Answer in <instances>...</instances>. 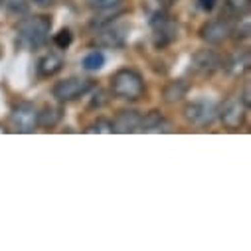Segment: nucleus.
<instances>
[{"label": "nucleus", "instance_id": "nucleus-1", "mask_svg": "<svg viewBox=\"0 0 251 251\" xmlns=\"http://www.w3.org/2000/svg\"><path fill=\"white\" fill-rule=\"evenodd\" d=\"M51 18L46 14H34V16H24L18 22L16 28V44L24 50H38L42 48L51 34Z\"/></svg>", "mask_w": 251, "mask_h": 251}, {"label": "nucleus", "instance_id": "nucleus-2", "mask_svg": "<svg viewBox=\"0 0 251 251\" xmlns=\"http://www.w3.org/2000/svg\"><path fill=\"white\" fill-rule=\"evenodd\" d=\"M111 93L123 101H139L147 93V85L137 70L123 68L111 75Z\"/></svg>", "mask_w": 251, "mask_h": 251}, {"label": "nucleus", "instance_id": "nucleus-3", "mask_svg": "<svg viewBox=\"0 0 251 251\" xmlns=\"http://www.w3.org/2000/svg\"><path fill=\"white\" fill-rule=\"evenodd\" d=\"M93 87H95V81L89 77H66L51 87V95L59 103H70L87 95Z\"/></svg>", "mask_w": 251, "mask_h": 251}, {"label": "nucleus", "instance_id": "nucleus-4", "mask_svg": "<svg viewBox=\"0 0 251 251\" xmlns=\"http://www.w3.org/2000/svg\"><path fill=\"white\" fill-rule=\"evenodd\" d=\"M151 28H152V44L156 50H164L166 46L174 44L178 38V24L166 10H160L152 16Z\"/></svg>", "mask_w": 251, "mask_h": 251}, {"label": "nucleus", "instance_id": "nucleus-5", "mask_svg": "<svg viewBox=\"0 0 251 251\" xmlns=\"http://www.w3.org/2000/svg\"><path fill=\"white\" fill-rule=\"evenodd\" d=\"M182 115L186 123L194 125V127H210V125L218 119V103L210 99H196L186 103L182 109Z\"/></svg>", "mask_w": 251, "mask_h": 251}, {"label": "nucleus", "instance_id": "nucleus-6", "mask_svg": "<svg viewBox=\"0 0 251 251\" xmlns=\"http://www.w3.org/2000/svg\"><path fill=\"white\" fill-rule=\"evenodd\" d=\"M127 36H129V26L127 24H119V22H109L97 28L91 44L97 48H109V50H117L127 44Z\"/></svg>", "mask_w": 251, "mask_h": 251}, {"label": "nucleus", "instance_id": "nucleus-7", "mask_svg": "<svg viewBox=\"0 0 251 251\" xmlns=\"http://www.w3.org/2000/svg\"><path fill=\"white\" fill-rule=\"evenodd\" d=\"M231 30H233V18H229L227 14H220L218 18H212L208 20L202 28H200V40L210 44V46H220L224 44L229 36H231Z\"/></svg>", "mask_w": 251, "mask_h": 251}, {"label": "nucleus", "instance_id": "nucleus-8", "mask_svg": "<svg viewBox=\"0 0 251 251\" xmlns=\"http://www.w3.org/2000/svg\"><path fill=\"white\" fill-rule=\"evenodd\" d=\"M249 105L243 101L241 95H233L229 99H226V103L222 107H218V117L222 119V123L227 129H239L245 123Z\"/></svg>", "mask_w": 251, "mask_h": 251}, {"label": "nucleus", "instance_id": "nucleus-9", "mask_svg": "<svg viewBox=\"0 0 251 251\" xmlns=\"http://www.w3.org/2000/svg\"><path fill=\"white\" fill-rule=\"evenodd\" d=\"M10 123L18 133H34L38 127V107L30 101H22L14 105L10 113Z\"/></svg>", "mask_w": 251, "mask_h": 251}, {"label": "nucleus", "instance_id": "nucleus-10", "mask_svg": "<svg viewBox=\"0 0 251 251\" xmlns=\"http://www.w3.org/2000/svg\"><path fill=\"white\" fill-rule=\"evenodd\" d=\"M125 4H127V0H89V8L99 14V18L95 16V20L91 22V26L99 28L113 22L125 12Z\"/></svg>", "mask_w": 251, "mask_h": 251}, {"label": "nucleus", "instance_id": "nucleus-11", "mask_svg": "<svg viewBox=\"0 0 251 251\" xmlns=\"http://www.w3.org/2000/svg\"><path fill=\"white\" fill-rule=\"evenodd\" d=\"M192 70L200 75H214L218 70H222V55L214 50H208V48H202L198 51H194L192 55Z\"/></svg>", "mask_w": 251, "mask_h": 251}, {"label": "nucleus", "instance_id": "nucleus-12", "mask_svg": "<svg viewBox=\"0 0 251 251\" xmlns=\"http://www.w3.org/2000/svg\"><path fill=\"white\" fill-rule=\"evenodd\" d=\"M143 113L137 109H123L117 113L113 125V133H135L139 131V125H141Z\"/></svg>", "mask_w": 251, "mask_h": 251}, {"label": "nucleus", "instance_id": "nucleus-13", "mask_svg": "<svg viewBox=\"0 0 251 251\" xmlns=\"http://www.w3.org/2000/svg\"><path fill=\"white\" fill-rule=\"evenodd\" d=\"M222 68L229 74V75H235V77H239V75H243L247 70H249V51L247 50H237V51H233L224 64H222Z\"/></svg>", "mask_w": 251, "mask_h": 251}, {"label": "nucleus", "instance_id": "nucleus-14", "mask_svg": "<svg viewBox=\"0 0 251 251\" xmlns=\"http://www.w3.org/2000/svg\"><path fill=\"white\" fill-rule=\"evenodd\" d=\"M61 68H64V59H61L57 53H46L44 57H40L36 72H38V77L50 79V77L57 75L61 72Z\"/></svg>", "mask_w": 251, "mask_h": 251}, {"label": "nucleus", "instance_id": "nucleus-15", "mask_svg": "<svg viewBox=\"0 0 251 251\" xmlns=\"http://www.w3.org/2000/svg\"><path fill=\"white\" fill-rule=\"evenodd\" d=\"M188 91H190V83L184 81V79H174V81H168L164 85L162 99H164V103L174 105V103L184 101V97L188 95Z\"/></svg>", "mask_w": 251, "mask_h": 251}, {"label": "nucleus", "instance_id": "nucleus-16", "mask_svg": "<svg viewBox=\"0 0 251 251\" xmlns=\"http://www.w3.org/2000/svg\"><path fill=\"white\" fill-rule=\"evenodd\" d=\"M64 113L55 105H44L42 111H38V127L42 129H53L55 125L61 121Z\"/></svg>", "mask_w": 251, "mask_h": 251}, {"label": "nucleus", "instance_id": "nucleus-17", "mask_svg": "<svg viewBox=\"0 0 251 251\" xmlns=\"http://www.w3.org/2000/svg\"><path fill=\"white\" fill-rule=\"evenodd\" d=\"M164 125H168L166 121H164V117H162V113L160 111H149V113H143V119H141V125H139V131H147V133H151V131H162L160 127H164Z\"/></svg>", "mask_w": 251, "mask_h": 251}, {"label": "nucleus", "instance_id": "nucleus-18", "mask_svg": "<svg viewBox=\"0 0 251 251\" xmlns=\"http://www.w3.org/2000/svg\"><path fill=\"white\" fill-rule=\"evenodd\" d=\"M249 6H251V0H226L224 14H227L233 20H237V18L249 14Z\"/></svg>", "mask_w": 251, "mask_h": 251}, {"label": "nucleus", "instance_id": "nucleus-19", "mask_svg": "<svg viewBox=\"0 0 251 251\" xmlns=\"http://www.w3.org/2000/svg\"><path fill=\"white\" fill-rule=\"evenodd\" d=\"M4 6L10 18H24L30 12L28 0H4Z\"/></svg>", "mask_w": 251, "mask_h": 251}, {"label": "nucleus", "instance_id": "nucleus-20", "mask_svg": "<svg viewBox=\"0 0 251 251\" xmlns=\"http://www.w3.org/2000/svg\"><path fill=\"white\" fill-rule=\"evenodd\" d=\"M81 66H83L85 72H99V70L105 66V55L95 50V51H91V53H87V55L83 57Z\"/></svg>", "mask_w": 251, "mask_h": 251}, {"label": "nucleus", "instance_id": "nucleus-21", "mask_svg": "<svg viewBox=\"0 0 251 251\" xmlns=\"http://www.w3.org/2000/svg\"><path fill=\"white\" fill-rule=\"evenodd\" d=\"M231 36L235 40H247L249 38V16H241V18H237V22H233Z\"/></svg>", "mask_w": 251, "mask_h": 251}, {"label": "nucleus", "instance_id": "nucleus-22", "mask_svg": "<svg viewBox=\"0 0 251 251\" xmlns=\"http://www.w3.org/2000/svg\"><path fill=\"white\" fill-rule=\"evenodd\" d=\"M74 42V34L70 28H61L57 34H53V44L59 48V50H68Z\"/></svg>", "mask_w": 251, "mask_h": 251}, {"label": "nucleus", "instance_id": "nucleus-23", "mask_svg": "<svg viewBox=\"0 0 251 251\" xmlns=\"http://www.w3.org/2000/svg\"><path fill=\"white\" fill-rule=\"evenodd\" d=\"M87 133H113V125L107 119H99L87 129Z\"/></svg>", "mask_w": 251, "mask_h": 251}, {"label": "nucleus", "instance_id": "nucleus-24", "mask_svg": "<svg viewBox=\"0 0 251 251\" xmlns=\"http://www.w3.org/2000/svg\"><path fill=\"white\" fill-rule=\"evenodd\" d=\"M216 2L218 0H198V6L204 10V12H212L216 8Z\"/></svg>", "mask_w": 251, "mask_h": 251}, {"label": "nucleus", "instance_id": "nucleus-25", "mask_svg": "<svg viewBox=\"0 0 251 251\" xmlns=\"http://www.w3.org/2000/svg\"><path fill=\"white\" fill-rule=\"evenodd\" d=\"M32 2H34L36 6H40V8H50V6L57 4V0H32Z\"/></svg>", "mask_w": 251, "mask_h": 251}, {"label": "nucleus", "instance_id": "nucleus-26", "mask_svg": "<svg viewBox=\"0 0 251 251\" xmlns=\"http://www.w3.org/2000/svg\"><path fill=\"white\" fill-rule=\"evenodd\" d=\"M180 0H158V4L162 6V8H170V6H174V4H178Z\"/></svg>", "mask_w": 251, "mask_h": 251}, {"label": "nucleus", "instance_id": "nucleus-27", "mask_svg": "<svg viewBox=\"0 0 251 251\" xmlns=\"http://www.w3.org/2000/svg\"><path fill=\"white\" fill-rule=\"evenodd\" d=\"M2 4H4V0H0V6H2Z\"/></svg>", "mask_w": 251, "mask_h": 251}]
</instances>
